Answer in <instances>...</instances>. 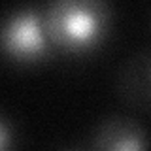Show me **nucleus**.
Returning <instances> with one entry per match:
<instances>
[{"label":"nucleus","instance_id":"1","mask_svg":"<svg viewBox=\"0 0 151 151\" xmlns=\"http://www.w3.org/2000/svg\"><path fill=\"white\" fill-rule=\"evenodd\" d=\"M42 6L45 32L63 57L96 55L115 28V9L106 0H49Z\"/></svg>","mask_w":151,"mask_h":151},{"label":"nucleus","instance_id":"2","mask_svg":"<svg viewBox=\"0 0 151 151\" xmlns=\"http://www.w3.org/2000/svg\"><path fill=\"white\" fill-rule=\"evenodd\" d=\"M0 49L12 64L34 68L59 57L44 27V6L19 4L9 8L0 25Z\"/></svg>","mask_w":151,"mask_h":151},{"label":"nucleus","instance_id":"3","mask_svg":"<svg viewBox=\"0 0 151 151\" xmlns=\"http://www.w3.org/2000/svg\"><path fill=\"white\" fill-rule=\"evenodd\" d=\"M91 151H151V132L138 117L108 113L98 119L89 138Z\"/></svg>","mask_w":151,"mask_h":151},{"label":"nucleus","instance_id":"4","mask_svg":"<svg viewBox=\"0 0 151 151\" xmlns=\"http://www.w3.org/2000/svg\"><path fill=\"white\" fill-rule=\"evenodd\" d=\"M113 89L127 108L151 113V47L136 49L121 60Z\"/></svg>","mask_w":151,"mask_h":151},{"label":"nucleus","instance_id":"5","mask_svg":"<svg viewBox=\"0 0 151 151\" xmlns=\"http://www.w3.org/2000/svg\"><path fill=\"white\" fill-rule=\"evenodd\" d=\"M0 151H15V130L4 111L0 113Z\"/></svg>","mask_w":151,"mask_h":151},{"label":"nucleus","instance_id":"6","mask_svg":"<svg viewBox=\"0 0 151 151\" xmlns=\"http://www.w3.org/2000/svg\"><path fill=\"white\" fill-rule=\"evenodd\" d=\"M59 151H91L89 147H64V149H59Z\"/></svg>","mask_w":151,"mask_h":151},{"label":"nucleus","instance_id":"7","mask_svg":"<svg viewBox=\"0 0 151 151\" xmlns=\"http://www.w3.org/2000/svg\"><path fill=\"white\" fill-rule=\"evenodd\" d=\"M149 27H151V15H149Z\"/></svg>","mask_w":151,"mask_h":151}]
</instances>
